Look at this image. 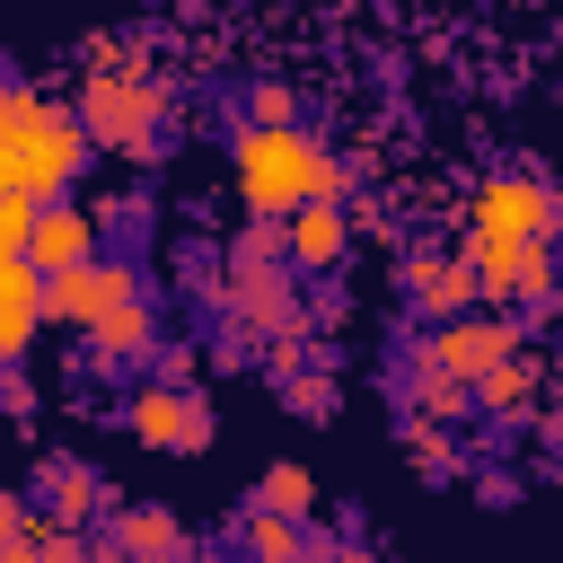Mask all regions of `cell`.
Instances as JSON below:
<instances>
[{"label": "cell", "instance_id": "cell-27", "mask_svg": "<svg viewBox=\"0 0 563 563\" xmlns=\"http://www.w3.org/2000/svg\"><path fill=\"white\" fill-rule=\"evenodd\" d=\"M537 440H545V457L563 466V413H537Z\"/></svg>", "mask_w": 563, "mask_h": 563}, {"label": "cell", "instance_id": "cell-14", "mask_svg": "<svg viewBox=\"0 0 563 563\" xmlns=\"http://www.w3.org/2000/svg\"><path fill=\"white\" fill-rule=\"evenodd\" d=\"M537 396H545V352H528V343L475 378V405H484L493 422H519V413H537Z\"/></svg>", "mask_w": 563, "mask_h": 563}, {"label": "cell", "instance_id": "cell-28", "mask_svg": "<svg viewBox=\"0 0 563 563\" xmlns=\"http://www.w3.org/2000/svg\"><path fill=\"white\" fill-rule=\"evenodd\" d=\"M79 563H132V554H123L114 537H97V545H79Z\"/></svg>", "mask_w": 563, "mask_h": 563}, {"label": "cell", "instance_id": "cell-2", "mask_svg": "<svg viewBox=\"0 0 563 563\" xmlns=\"http://www.w3.org/2000/svg\"><path fill=\"white\" fill-rule=\"evenodd\" d=\"M79 167H88V132H79L70 106H44V114L0 132V185L26 194V202H62L79 185Z\"/></svg>", "mask_w": 563, "mask_h": 563}, {"label": "cell", "instance_id": "cell-11", "mask_svg": "<svg viewBox=\"0 0 563 563\" xmlns=\"http://www.w3.org/2000/svg\"><path fill=\"white\" fill-rule=\"evenodd\" d=\"M35 325H44V273L26 255H0V369L26 361Z\"/></svg>", "mask_w": 563, "mask_h": 563}, {"label": "cell", "instance_id": "cell-20", "mask_svg": "<svg viewBox=\"0 0 563 563\" xmlns=\"http://www.w3.org/2000/svg\"><path fill=\"white\" fill-rule=\"evenodd\" d=\"M79 545H88L79 528H62V519H35V528L9 545V563H79Z\"/></svg>", "mask_w": 563, "mask_h": 563}, {"label": "cell", "instance_id": "cell-8", "mask_svg": "<svg viewBox=\"0 0 563 563\" xmlns=\"http://www.w3.org/2000/svg\"><path fill=\"white\" fill-rule=\"evenodd\" d=\"M123 299H141V273L114 264V255H88V264H70V273L44 282V317H53V325H79V334H88L106 308H123Z\"/></svg>", "mask_w": 563, "mask_h": 563}, {"label": "cell", "instance_id": "cell-25", "mask_svg": "<svg viewBox=\"0 0 563 563\" xmlns=\"http://www.w3.org/2000/svg\"><path fill=\"white\" fill-rule=\"evenodd\" d=\"M0 413H18V422L35 413V378L26 369H0Z\"/></svg>", "mask_w": 563, "mask_h": 563}, {"label": "cell", "instance_id": "cell-4", "mask_svg": "<svg viewBox=\"0 0 563 563\" xmlns=\"http://www.w3.org/2000/svg\"><path fill=\"white\" fill-rule=\"evenodd\" d=\"M519 343H528L519 308H466V317H431V334H422V361L475 387V378H484L493 361H510Z\"/></svg>", "mask_w": 563, "mask_h": 563}, {"label": "cell", "instance_id": "cell-5", "mask_svg": "<svg viewBox=\"0 0 563 563\" xmlns=\"http://www.w3.org/2000/svg\"><path fill=\"white\" fill-rule=\"evenodd\" d=\"M466 255H475V273H484V308H545V299H554V255H545V238L466 229Z\"/></svg>", "mask_w": 563, "mask_h": 563}, {"label": "cell", "instance_id": "cell-13", "mask_svg": "<svg viewBox=\"0 0 563 563\" xmlns=\"http://www.w3.org/2000/svg\"><path fill=\"white\" fill-rule=\"evenodd\" d=\"M282 238H290V264H299V273H325V264H343V246H352V211H343V202H299V211L282 220Z\"/></svg>", "mask_w": 563, "mask_h": 563}, {"label": "cell", "instance_id": "cell-18", "mask_svg": "<svg viewBox=\"0 0 563 563\" xmlns=\"http://www.w3.org/2000/svg\"><path fill=\"white\" fill-rule=\"evenodd\" d=\"M255 510L308 519V510H317V475H308V466H290V457H282V466H264V475H255Z\"/></svg>", "mask_w": 563, "mask_h": 563}, {"label": "cell", "instance_id": "cell-7", "mask_svg": "<svg viewBox=\"0 0 563 563\" xmlns=\"http://www.w3.org/2000/svg\"><path fill=\"white\" fill-rule=\"evenodd\" d=\"M466 229H493V238H545L563 229V194L545 176H484L475 202H466Z\"/></svg>", "mask_w": 563, "mask_h": 563}, {"label": "cell", "instance_id": "cell-21", "mask_svg": "<svg viewBox=\"0 0 563 563\" xmlns=\"http://www.w3.org/2000/svg\"><path fill=\"white\" fill-rule=\"evenodd\" d=\"M405 466H413V475H449V466H457V449H449V431L413 413V422H405Z\"/></svg>", "mask_w": 563, "mask_h": 563}, {"label": "cell", "instance_id": "cell-26", "mask_svg": "<svg viewBox=\"0 0 563 563\" xmlns=\"http://www.w3.org/2000/svg\"><path fill=\"white\" fill-rule=\"evenodd\" d=\"M26 528H35V510H26L18 493H0V563H9V545H18Z\"/></svg>", "mask_w": 563, "mask_h": 563}, {"label": "cell", "instance_id": "cell-19", "mask_svg": "<svg viewBox=\"0 0 563 563\" xmlns=\"http://www.w3.org/2000/svg\"><path fill=\"white\" fill-rule=\"evenodd\" d=\"M466 405H475V387H466V378H449V369H431V361L413 369V413H422V422H457Z\"/></svg>", "mask_w": 563, "mask_h": 563}, {"label": "cell", "instance_id": "cell-23", "mask_svg": "<svg viewBox=\"0 0 563 563\" xmlns=\"http://www.w3.org/2000/svg\"><path fill=\"white\" fill-rule=\"evenodd\" d=\"M282 405H299V413H325V405H334V378H325V369H308V378H299V369H282Z\"/></svg>", "mask_w": 563, "mask_h": 563}, {"label": "cell", "instance_id": "cell-6", "mask_svg": "<svg viewBox=\"0 0 563 563\" xmlns=\"http://www.w3.org/2000/svg\"><path fill=\"white\" fill-rule=\"evenodd\" d=\"M123 431H132L141 449L194 457V449H211V405H202L194 387H176V378H141V387L123 396Z\"/></svg>", "mask_w": 563, "mask_h": 563}, {"label": "cell", "instance_id": "cell-15", "mask_svg": "<svg viewBox=\"0 0 563 563\" xmlns=\"http://www.w3.org/2000/svg\"><path fill=\"white\" fill-rule=\"evenodd\" d=\"M35 493H44V519L88 528V519H97V501H106V475H97L88 457H44V466H35Z\"/></svg>", "mask_w": 563, "mask_h": 563}, {"label": "cell", "instance_id": "cell-17", "mask_svg": "<svg viewBox=\"0 0 563 563\" xmlns=\"http://www.w3.org/2000/svg\"><path fill=\"white\" fill-rule=\"evenodd\" d=\"M246 563H325V545L308 537V519H282V510H246Z\"/></svg>", "mask_w": 563, "mask_h": 563}, {"label": "cell", "instance_id": "cell-1", "mask_svg": "<svg viewBox=\"0 0 563 563\" xmlns=\"http://www.w3.org/2000/svg\"><path fill=\"white\" fill-rule=\"evenodd\" d=\"M229 176L255 220H290L299 202H343V185H352V167L299 123H246L229 150Z\"/></svg>", "mask_w": 563, "mask_h": 563}, {"label": "cell", "instance_id": "cell-24", "mask_svg": "<svg viewBox=\"0 0 563 563\" xmlns=\"http://www.w3.org/2000/svg\"><path fill=\"white\" fill-rule=\"evenodd\" d=\"M246 114H255V123H299V106H290V88H282V79H255Z\"/></svg>", "mask_w": 563, "mask_h": 563}, {"label": "cell", "instance_id": "cell-16", "mask_svg": "<svg viewBox=\"0 0 563 563\" xmlns=\"http://www.w3.org/2000/svg\"><path fill=\"white\" fill-rule=\"evenodd\" d=\"M114 545H123L132 563L185 554V519H176V510H158V501H123V510H114Z\"/></svg>", "mask_w": 563, "mask_h": 563}, {"label": "cell", "instance_id": "cell-22", "mask_svg": "<svg viewBox=\"0 0 563 563\" xmlns=\"http://www.w3.org/2000/svg\"><path fill=\"white\" fill-rule=\"evenodd\" d=\"M35 211H44V202H26V194H9V185H0V255H26Z\"/></svg>", "mask_w": 563, "mask_h": 563}, {"label": "cell", "instance_id": "cell-9", "mask_svg": "<svg viewBox=\"0 0 563 563\" xmlns=\"http://www.w3.org/2000/svg\"><path fill=\"white\" fill-rule=\"evenodd\" d=\"M405 290H413L422 317H466V308H484V273H475L466 246H457V255L413 246V255H405Z\"/></svg>", "mask_w": 563, "mask_h": 563}, {"label": "cell", "instance_id": "cell-3", "mask_svg": "<svg viewBox=\"0 0 563 563\" xmlns=\"http://www.w3.org/2000/svg\"><path fill=\"white\" fill-rule=\"evenodd\" d=\"M70 114H79V132H88L97 150H123V158H141V150L158 141V114H167V97H158V79H150V70H88Z\"/></svg>", "mask_w": 563, "mask_h": 563}, {"label": "cell", "instance_id": "cell-12", "mask_svg": "<svg viewBox=\"0 0 563 563\" xmlns=\"http://www.w3.org/2000/svg\"><path fill=\"white\" fill-rule=\"evenodd\" d=\"M88 361H97V369H141V361H158V317H150V299L106 308V317L88 325Z\"/></svg>", "mask_w": 563, "mask_h": 563}, {"label": "cell", "instance_id": "cell-10", "mask_svg": "<svg viewBox=\"0 0 563 563\" xmlns=\"http://www.w3.org/2000/svg\"><path fill=\"white\" fill-rule=\"evenodd\" d=\"M97 229H106V211H79V202L62 194V202H44V211H35V229H26V264L53 282V273H70V264H88V255H97Z\"/></svg>", "mask_w": 563, "mask_h": 563}]
</instances>
